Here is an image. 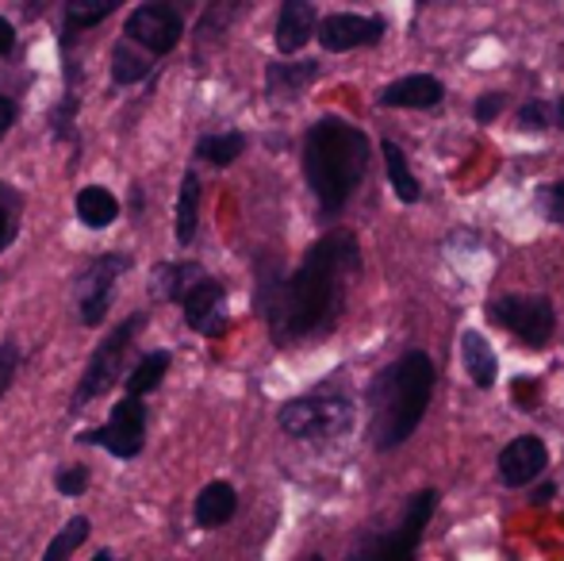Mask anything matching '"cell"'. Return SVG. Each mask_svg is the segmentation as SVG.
I'll list each match as a JSON object with an SVG mask.
<instances>
[{
    "label": "cell",
    "mask_w": 564,
    "mask_h": 561,
    "mask_svg": "<svg viewBox=\"0 0 564 561\" xmlns=\"http://www.w3.org/2000/svg\"><path fill=\"white\" fill-rule=\"evenodd\" d=\"M361 270V247L349 231H330L304 255L292 278H258V312L276 343L323 335L346 308V284Z\"/></svg>",
    "instance_id": "cell-1"
},
{
    "label": "cell",
    "mask_w": 564,
    "mask_h": 561,
    "mask_svg": "<svg viewBox=\"0 0 564 561\" xmlns=\"http://www.w3.org/2000/svg\"><path fill=\"white\" fill-rule=\"evenodd\" d=\"M434 369L431 354L411 350L384 366L369 385V442L377 450H395L419 431L426 408L434 397Z\"/></svg>",
    "instance_id": "cell-2"
},
{
    "label": "cell",
    "mask_w": 564,
    "mask_h": 561,
    "mask_svg": "<svg viewBox=\"0 0 564 561\" xmlns=\"http://www.w3.org/2000/svg\"><path fill=\"white\" fill-rule=\"evenodd\" d=\"M372 147L365 131L354 123L338 120V116H323L304 139V173L312 185L315 201H319L323 216H335L346 208V201L357 193L365 170H369Z\"/></svg>",
    "instance_id": "cell-3"
},
{
    "label": "cell",
    "mask_w": 564,
    "mask_h": 561,
    "mask_svg": "<svg viewBox=\"0 0 564 561\" xmlns=\"http://www.w3.org/2000/svg\"><path fill=\"white\" fill-rule=\"evenodd\" d=\"M357 420V408L346 392H312V397H296L276 412V423L289 439L300 442H327L349 434Z\"/></svg>",
    "instance_id": "cell-4"
},
{
    "label": "cell",
    "mask_w": 564,
    "mask_h": 561,
    "mask_svg": "<svg viewBox=\"0 0 564 561\" xmlns=\"http://www.w3.org/2000/svg\"><path fill=\"white\" fill-rule=\"evenodd\" d=\"M150 312L147 308H139L134 315H127L123 323L112 331V335L105 338V343L93 350V358L85 362V374L82 381H77L74 397H69V416H82L85 408L93 404L97 397H105L108 389L116 385V377L123 374V362H127V350H131L134 335H139L142 327H147Z\"/></svg>",
    "instance_id": "cell-5"
},
{
    "label": "cell",
    "mask_w": 564,
    "mask_h": 561,
    "mask_svg": "<svg viewBox=\"0 0 564 561\" xmlns=\"http://www.w3.org/2000/svg\"><path fill=\"white\" fill-rule=\"evenodd\" d=\"M434 508H438V493L434 488H423L419 496H411L408 508H403V519L384 535H372L361 547L349 554V561H411L423 542V531L431 524Z\"/></svg>",
    "instance_id": "cell-6"
},
{
    "label": "cell",
    "mask_w": 564,
    "mask_h": 561,
    "mask_svg": "<svg viewBox=\"0 0 564 561\" xmlns=\"http://www.w3.org/2000/svg\"><path fill=\"white\" fill-rule=\"evenodd\" d=\"M488 320L511 331L530 350H545L553 331H557V312L545 296H499L488 304Z\"/></svg>",
    "instance_id": "cell-7"
},
{
    "label": "cell",
    "mask_w": 564,
    "mask_h": 561,
    "mask_svg": "<svg viewBox=\"0 0 564 561\" xmlns=\"http://www.w3.org/2000/svg\"><path fill=\"white\" fill-rule=\"evenodd\" d=\"M77 442H89V446L108 450L119 462H131V457H139L142 446H147V404L134 397L116 400L108 420L100 427H93V431L77 434Z\"/></svg>",
    "instance_id": "cell-8"
},
{
    "label": "cell",
    "mask_w": 564,
    "mask_h": 561,
    "mask_svg": "<svg viewBox=\"0 0 564 561\" xmlns=\"http://www.w3.org/2000/svg\"><path fill=\"white\" fill-rule=\"evenodd\" d=\"M131 270V255H97L77 278V320L85 327H100L116 296V281Z\"/></svg>",
    "instance_id": "cell-9"
},
{
    "label": "cell",
    "mask_w": 564,
    "mask_h": 561,
    "mask_svg": "<svg viewBox=\"0 0 564 561\" xmlns=\"http://www.w3.org/2000/svg\"><path fill=\"white\" fill-rule=\"evenodd\" d=\"M127 43H139L147 54H170L173 46L185 35V20H181L177 4H165V0H150V4L131 8L123 23Z\"/></svg>",
    "instance_id": "cell-10"
},
{
    "label": "cell",
    "mask_w": 564,
    "mask_h": 561,
    "mask_svg": "<svg viewBox=\"0 0 564 561\" xmlns=\"http://www.w3.org/2000/svg\"><path fill=\"white\" fill-rule=\"evenodd\" d=\"M545 465H550V450L538 434H519L499 450V481L507 488H527L530 481L542 477Z\"/></svg>",
    "instance_id": "cell-11"
},
{
    "label": "cell",
    "mask_w": 564,
    "mask_h": 561,
    "mask_svg": "<svg viewBox=\"0 0 564 561\" xmlns=\"http://www.w3.org/2000/svg\"><path fill=\"white\" fill-rule=\"evenodd\" d=\"M380 39H384V20H377V15L335 12L319 23V43H323V51H330V54L372 46V43H380Z\"/></svg>",
    "instance_id": "cell-12"
},
{
    "label": "cell",
    "mask_w": 564,
    "mask_h": 561,
    "mask_svg": "<svg viewBox=\"0 0 564 561\" xmlns=\"http://www.w3.org/2000/svg\"><path fill=\"white\" fill-rule=\"evenodd\" d=\"M181 308H185V323L200 335L216 338L227 331V289L216 278H204Z\"/></svg>",
    "instance_id": "cell-13"
},
{
    "label": "cell",
    "mask_w": 564,
    "mask_h": 561,
    "mask_svg": "<svg viewBox=\"0 0 564 561\" xmlns=\"http://www.w3.org/2000/svg\"><path fill=\"white\" fill-rule=\"evenodd\" d=\"M319 12L307 0H284L281 15H276V51L281 54H300L312 35H319Z\"/></svg>",
    "instance_id": "cell-14"
},
{
    "label": "cell",
    "mask_w": 564,
    "mask_h": 561,
    "mask_svg": "<svg viewBox=\"0 0 564 561\" xmlns=\"http://www.w3.org/2000/svg\"><path fill=\"white\" fill-rule=\"evenodd\" d=\"M235 511H238V493L227 481H208V485L196 493L193 519L200 531H219V527L235 519Z\"/></svg>",
    "instance_id": "cell-15"
},
{
    "label": "cell",
    "mask_w": 564,
    "mask_h": 561,
    "mask_svg": "<svg viewBox=\"0 0 564 561\" xmlns=\"http://www.w3.org/2000/svg\"><path fill=\"white\" fill-rule=\"evenodd\" d=\"M442 97H446V89H442L438 77L411 74V77H400V82L388 85L377 100L384 108H434V105H442Z\"/></svg>",
    "instance_id": "cell-16"
},
{
    "label": "cell",
    "mask_w": 564,
    "mask_h": 561,
    "mask_svg": "<svg viewBox=\"0 0 564 561\" xmlns=\"http://www.w3.org/2000/svg\"><path fill=\"white\" fill-rule=\"evenodd\" d=\"M460 362H465V374L476 389H491V385H496L499 362L480 331H465V335H460Z\"/></svg>",
    "instance_id": "cell-17"
},
{
    "label": "cell",
    "mask_w": 564,
    "mask_h": 561,
    "mask_svg": "<svg viewBox=\"0 0 564 561\" xmlns=\"http://www.w3.org/2000/svg\"><path fill=\"white\" fill-rule=\"evenodd\" d=\"M315 77H319L315 62H269L265 89L273 93V97H300Z\"/></svg>",
    "instance_id": "cell-18"
},
{
    "label": "cell",
    "mask_w": 564,
    "mask_h": 561,
    "mask_svg": "<svg viewBox=\"0 0 564 561\" xmlns=\"http://www.w3.org/2000/svg\"><path fill=\"white\" fill-rule=\"evenodd\" d=\"M74 208H77V219H82L85 227H93V231L112 227L119 216V201L105 185H85L82 193L74 196Z\"/></svg>",
    "instance_id": "cell-19"
},
{
    "label": "cell",
    "mask_w": 564,
    "mask_h": 561,
    "mask_svg": "<svg viewBox=\"0 0 564 561\" xmlns=\"http://www.w3.org/2000/svg\"><path fill=\"white\" fill-rule=\"evenodd\" d=\"M196 224H200V177H196V170H188L185 177H181L177 216H173V235H177L181 247H188V242H193Z\"/></svg>",
    "instance_id": "cell-20"
},
{
    "label": "cell",
    "mask_w": 564,
    "mask_h": 561,
    "mask_svg": "<svg viewBox=\"0 0 564 561\" xmlns=\"http://www.w3.org/2000/svg\"><path fill=\"white\" fill-rule=\"evenodd\" d=\"M208 273L200 270L196 262H173V266H158V292H162L165 300H173V304H185V296L196 289Z\"/></svg>",
    "instance_id": "cell-21"
},
{
    "label": "cell",
    "mask_w": 564,
    "mask_h": 561,
    "mask_svg": "<svg viewBox=\"0 0 564 561\" xmlns=\"http://www.w3.org/2000/svg\"><path fill=\"white\" fill-rule=\"evenodd\" d=\"M380 154H384L388 181H392L395 196H400L403 204H415L419 196H423V188H419V177L411 173V165H408V158H403V150L395 147V142H380Z\"/></svg>",
    "instance_id": "cell-22"
},
{
    "label": "cell",
    "mask_w": 564,
    "mask_h": 561,
    "mask_svg": "<svg viewBox=\"0 0 564 561\" xmlns=\"http://www.w3.org/2000/svg\"><path fill=\"white\" fill-rule=\"evenodd\" d=\"M170 350H154V354H147V358L139 362V366L127 374V397H134V400H142L147 392H154L158 385L165 381V369H170Z\"/></svg>",
    "instance_id": "cell-23"
},
{
    "label": "cell",
    "mask_w": 564,
    "mask_h": 561,
    "mask_svg": "<svg viewBox=\"0 0 564 561\" xmlns=\"http://www.w3.org/2000/svg\"><path fill=\"white\" fill-rule=\"evenodd\" d=\"M150 69H154V62H150L147 51H134L127 39L116 43V51H112V82L116 85H139Z\"/></svg>",
    "instance_id": "cell-24"
},
{
    "label": "cell",
    "mask_w": 564,
    "mask_h": 561,
    "mask_svg": "<svg viewBox=\"0 0 564 561\" xmlns=\"http://www.w3.org/2000/svg\"><path fill=\"white\" fill-rule=\"evenodd\" d=\"M246 150V136L242 131H224V136H204L200 142H196V158L208 165H230L238 162V154Z\"/></svg>",
    "instance_id": "cell-25"
},
{
    "label": "cell",
    "mask_w": 564,
    "mask_h": 561,
    "mask_svg": "<svg viewBox=\"0 0 564 561\" xmlns=\"http://www.w3.org/2000/svg\"><path fill=\"white\" fill-rule=\"evenodd\" d=\"M112 12H116L112 0H69L66 4V43L77 35V31L97 28V23L108 20Z\"/></svg>",
    "instance_id": "cell-26"
},
{
    "label": "cell",
    "mask_w": 564,
    "mask_h": 561,
    "mask_svg": "<svg viewBox=\"0 0 564 561\" xmlns=\"http://www.w3.org/2000/svg\"><path fill=\"white\" fill-rule=\"evenodd\" d=\"M93 535V524L85 516H74L69 524H62V531L51 539V547H46L43 561H69L74 558V550L85 547V539Z\"/></svg>",
    "instance_id": "cell-27"
},
{
    "label": "cell",
    "mask_w": 564,
    "mask_h": 561,
    "mask_svg": "<svg viewBox=\"0 0 564 561\" xmlns=\"http://www.w3.org/2000/svg\"><path fill=\"white\" fill-rule=\"evenodd\" d=\"M20 235V196L0 181V255L15 242Z\"/></svg>",
    "instance_id": "cell-28"
},
{
    "label": "cell",
    "mask_w": 564,
    "mask_h": 561,
    "mask_svg": "<svg viewBox=\"0 0 564 561\" xmlns=\"http://www.w3.org/2000/svg\"><path fill=\"white\" fill-rule=\"evenodd\" d=\"M93 473L89 465H62L58 477H54V485H58L62 496H69V500H77V496H85V488H89Z\"/></svg>",
    "instance_id": "cell-29"
},
{
    "label": "cell",
    "mask_w": 564,
    "mask_h": 561,
    "mask_svg": "<svg viewBox=\"0 0 564 561\" xmlns=\"http://www.w3.org/2000/svg\"><path fill=\"white\" fill-rule=\"evenodd\" d=\"M20 366H23L20 346H15L12 338H8V343H0V400H4V392L12 389L15 374H20Z\"/></svg>",
    "instance_id": "cell-30"
},
{
    "label": "cell",
    "mask_w": 564,
    "mask_h": 561,
    "mask_svg": "<svg viewBox=\"0 0 564 561\" xmlns=\"http://www.w3.org/2000/svg\"><path fill=\"white\" fill-rule=\"evenodd\" d=\"M538 208H542L545 219L564 224V181H553V185H545L542 193H538Z\"/></svg>",
    "instance_id": "cell-31"
},
{
    "label": "cell",
    "mask_w": 564,
    "mask_h": 561,
    "mask_svg": "<svg viewBox=\"0 0 564 561\" xmlns=\"http://www.w3.org/2000/svg\"><path fill=\"white\" fill-rule=\"evenodd\" d=\"M74 116H77V97L69 93V97L62 100V105L51 112V131H54V139H69V136H74Z\"/></svg>",
    "instance_id": "cell-32"
},
{
    "label": "cell",
    "mask_w": 564,
    "mask_h": 561,
    "mask_svg": "<svg viewBox=\"0 0 564 561\" xmlns=\"http://www.w3.org/2000/svg\"><path fill=\"white\" fill-rule=\"evenodd\" d=\"M519 128L522 131H545L550 128V108H545L542 100H527V105L519 108Z\"/></svg>",
    "instance_id": "cell-33"
},
{
    "label": "cell",
    "mask_w": 564,
    "mask_h": 561,
    "mask_svg": "<svg viewBox=\"0 0 564 561\" xmlns=\"http://www.w3.org/2000/svg\"><path fill=\"white\" fill-rule=\"evenodd\" d=\"M511 392H514V404H519L522 412H534V408L542 404V385L527 381V377H519V381L511 385Z\"/></svg>",
    "instance_id": "cell-34"
},
{
    "label": "cell",
    "mask_w": 564,
    "mask_h": 561,
    "mask_svg": "<svg viewBox=\"0 0 564 561\" xmlns=\"http://www.w3.org/2000/svg\"><path fill=\"white\" fill-rule=\"evenodd\" d=\"M499 108H503V97H499V93H484V97L476 100V120L491 123L499 116Z\"/></svg>",
    "instance_id": "cell-35"
},
{
    "label": "cell",
    "mask_w": 564,
    "mask_h": 561,
    "mask_svg": "<svg viewBox=\"0 0 564 561\" xmlns=\"http://www.w3.org/2000/svg\"><path fill=\"white\" fill-rule=\"evenodd\" d=\"M12 51H15V28L4 20V15H0V58H4V54H12Z\"/></svg>",
    "instance_id": "cell-36"
},
{
    "label": "cell",
    "mask_w": 564,
    "mask_h": 561,
    "mask_svg": "<svg viewBox=\"0 0 564 561\" xmlns=\"http://www.w3.org/2000/svg\"><path fill=\"white\" fill-rule=\"evenodd\" d=\"M12 123H15V100L0 93V136H4V131L12 128Z\"/></svg>",
    "instance_id": "cell-37"
},
{
    "label": "cell",
    "mask_w": 564,
    "mask_h": 561,
    "mask_svg": "<svg viewBox=\"0 0 564 561\" xmlns=\"http://www.w3.org/2000/svg\"><path fill=\"white\" fill-rule=\"evenodd\" d=\"M553 493H557V488H553V485H542V488H538V493H534V504H545Z\"/></svg>",
    "instance_id": "cell-38"
},
{
    "label": "cell",
    "mask_w": 564,
    "mask_h": 561,
    "mask_svg": "<svg viewBox=\"0 0 564 561\" xmlns=\"http://www.w3.org/2000/svg\"><path fill=\"white\" fill-rule=\"evenodd\" d=\"M93 561H123V558H116L112 550H100V554H93Z\"/></svg>",
    "instance_id": "cell-39"
},
{
    "label": "cell",
    "mask_w": 564,
    "mask_h": 561,
    "mask_svg": "<svg viewBox=\"0 0 564 561\" xmlns=\"http://www.w3.org/2000/svg\"><path fill=\"white\" fill-rule=\"evenodd\" d=\"M553 116H557V123H561V128H564V97L557 100V112H553Z\"/></svg>",
    "instance_id": "cell-40"
},
{
    "label": "cell",
    "mask_w": 564,
    "mask_h": 561,
    "mask_svg": "<svg viewBox=\"0 0 564 561\" xmlns=\"http://www.w3.org/2000/svg\"><path fill=\"white\" fill-rule=\"evenodd\" d=\"M300 561H323V554H307V558H300Z\"/></svg>",
    "instance_id": "cell-41"
}]
</instances>
